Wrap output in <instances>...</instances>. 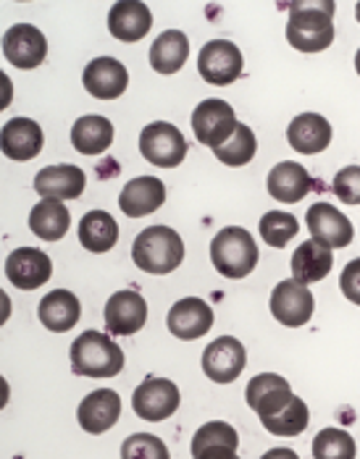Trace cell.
<instances>
[{"mask_svg": "<svg viewBox=\"0 0 360 459\" xmlns=\"http://www.w3.org/2000/svg\"><path fill=\"white\" fill-rule=\"evenodd\" d=\"M334 3L303 0L289 3L287 42L300 53H321L334 42Z\"/></svg>", "mask_w": 360, "mask_h": 459, "instance_id": "obj_1", "label": "cell"}, {"mask_svg": "<svg viewBox=\"0 0 360 459\" xmlns=\"http://www.w3.org/2000/svg\"><path fill=\"white\" fill-rule=\"evenodd\" d=\"M132 260L145 273L153 276L171 273L184 260V242L169 226H147L132 245Z\"/></svg>", "mask_w": 360, "mask_h": 459, "instance_id": "obj_2", "label": "cell"}, {"mask_svg": "<svg viewBox=\"0 0 360 459\" xmlns=\"http://www.w3.org/2000/svg\"><path fill=\"white\" fill-rule=\"evenodd\" d=\"M72 370L84 378H113L124 370V352L109 333L84 331L72 344Z\"/></svg>", "mask_w": 360, "mask_h": 459, "instance_id": "obj_3", "label": "cell"}, {"mask_svg": "<svg viewBox=\"0 0 360 459\" xmlns=\"http://www.w3.org/2000/svg\"><path fill=\"white\" fill-rule=\"evenodd\" d=\"M211 263L226 279H245L258 265V245L248 229L226 226L211 242Z\"/></svg>", "mask_w": 360, "mask_h": 459, "instance_id": "obj_4", "label": "cell"}, {"mask_svg": "<svg viewBox=\"0 0 360 459\" xmlns=\"http://www.w3.org/2000/svg\"><path fill=\"white\" fill-rule=\"evenodd\" d=\"M140 152L150 166L158 169H177L187 158V142L174 124L155 121L140 132Z\"/></svg>", "mask_w": 360, "mask_h": 459, "instance_id": "obj_5", "label": "cell"}, {"mask_svg": "<svg viewBox=\"0 0 360 459\" xmlns=\"http://www.w3.org/2000/svg\"><path fill=\"white\" fill-rule=\"evenodd\" d=\"M240 121L234 116V108L229 106L226 100H203L200 106L192 110V132H195V140L200 144H208V147H221L234 137Z\"/></svg>", "mask_w": 360, "mask_h": 459, "instance_id": "obj_6", "label": "cell"}, {"mask_svg": "<svg viewBox=\"0 0 360 459\" xmlns=\"http://www.w3.org/2000/svg\"><path fill=\"white\" fill-rule=\"evenodd\" d=\"M245 61L242 53L234 42L229 39H211L200 48L198 56V71L203 76V82L216 84V87H226L232 82H237L242 76Z\"/></svg>", "mask_w": 360, "mask_h": 459, "instance_id": "obj_7", "label": "cell"}, {"mask_svg": "<svg viewBox=\"0 0 360 459\" xmlns=\"http://www.w3.org/2000/svg\"><path fill=\"white\" fill-rule=\"evenodd\" d=\"M180 389L169 378H145L132 396V410L147 420V423H161L171 418L180 410Z\"/></svg>", "mask_w": 360, "mask_h": 459, "instance_id": "obj_8", "label": "cell"}, {"mask_svg": "<svg viewBox=\"0 0 360 459\" xmlns=\"http://www.w3.org/2000/svg\"><path fill=\"white\" fill-rule=\"evenodd\" d=\"M248 365L245 344L234 336H218L203 352V373L214 384H234Z\"/></svg>", "mask_w": 360, "mask_h": 459, "instance_id": "obj_9", "label": "cell"}, {"mask_svg": "<svg viewBox=\"0 0 360 459\" xmlns=\"http://www.w3.org/2000/svg\"><path fill=\"white\" fill-rule=\"evenodd\" d=\"M313 294L308 286L297 283L294 279L279 281L271 291V316L287 328H300L313 318Z\"/></svg>", "mask_w": 360, "mask_h": 459, "instance_id": "obj_10", "label": "cell"}, {"mask_svg": "<svg viewBox=\"0 0 360 459\" xmlns=\"http://www.w3.org/2000/svg\"><path fill=\"white\" fill-rule=\"evenodd\" d=\"M305 223H308L311 237L329 249L347 247L356 237L350 218L342 211L331 208L329 203H316L313 208H308Z\"/></svg>", "mask_w": 360, "mask_h": 459, "instance_id": "obj_11", "label": "cell"}, {"mask_svg": "<svg viewBox=\"0 0 360 459\" xmlns=\"http://www.w3.org/2000/svg\"><path fill=\"white\" fill-rule=\"evenodd\" d=\"M3 56L16 69H37L48 56V39L32 24H13L3 37Z\"/></svg>", "mask_w": 360, "mask_h": 459, "instance_id": "obj_12", "label": "cell"}, {"mask_svg": "<svg viewBox=\"0 0 360 459\" xmlns=\"http://www.w3.org/2000/svg\"><path fill=\"white\" fill-rule=\"evenodd\" d=\"M106 331L116 336H135L140 333L147 320V302L140 291H116L110 294L103 310Z\"/></svg>", "mask_w": 360, "mask_h": 459, "instance_id": "obj_13", "label": "cell"}, {"mask_svg": "<svg viewBox=\"0 0 360 459\" xmlns=\"http://www.w3.org/2000/svg\"><path fill=\"white\" fill-rule=\"evenodd\" d=\"M50 273H53V263L42 249L19 247L13 249L8 255V260H5L8 281L13 283L16 289H24V291L40 289L42 283L50 281Z\"/></svg>", "mask_w": 360, "mask_h": 459, "instance_id": "obj_14", "label": "cell"}, {"mask_svg": "<svg viewBox=\"0 0 360 459\" xmlns=\"http://www.w3.org/2000/svg\"><path fill=\"white\" fill-rule=\"evenodd\" d=\"M292 396L294 394L289 389L287 378H282L277 373H260V376H255L250 384H248V389H245L248 407H250L260 420L279 415L287 407Z\"/></svg>", "mask_w": 360, "mask_h": 459, "instance_id": "obj_15", "label": "cell"}, {"mask_svg": "<svg viewBox=\"0 0 360 459\" xmlns=\"http://www.w3.org/2000/svg\"><path fill=\"white\" fill-rule=\"evenodd\" d=\"M166 325L181 342H195V339H200V336H206L211 331L214 310L200 297H184L180 302H174V307L169 310Z\"/></svg>", "mask_w": 360, "mask_h": 459, "instance_id": "obj_16", "label": "cell"}, {"mask_svg": "<svg viewBox=\"0 0 360 459\" xmlns=\"http://www.w3.org/2000/svg\"><path fill=\"white\" fill-rule=\"evenodd\" d=\"M84 90L98 100H116L127 92L129 71L116 58H95L82 74Z\"/></svg>", "mask_w": 360, "mask_h": 459, "instance_id": "obj_17", "label": "cell"}, {"mask_svg": "<svg viewBox=\"0 0 360 459\" xmlns=\"http://www.w3.org/2000/svg\"><path fill=\"white\" fill-rule=\"evenodd\" d=\"M76 418H79L82 430H87L92 436H101V433H106L119 423V418H121V396L110 389L92 391V394H87L82 399Z\"/></svg>", "mask_w": 360, "mask_h": 459, "instance_id": "obj_18", "label": "cell"}, {"mask_svg": "<svg viewBox=\"0 0 360 459\" xmlns=\"http://www.w3.org/2000/svg\"><path fill=\"white\" fill-rule=\"evenodd\" d=\"M87 186V177L79 166H45L35 177V192L42 200H76Z\"/></svg>", "mask_w": 360, "mask_h": 459, "instance_id": "obj_19", "label": "cell"}, {"mask_svg": "<svg viewBox=\"0 0 360 459\" xmlns=\"http://www.w3.org/2000/svg\"><path fill=\"white\" fill-rule=\"evenodd\" d=\"M0 144H3V155L19 163H27L40 155L42 144H45V134L32 118H11L3 124L0 132Z\"/></svg>", "mask_w": 360, "mask_h": 459, "instance_id": "obj_20", "label": "cell"}, {"mask_svg": "<svg viewBox=\"0 0 360 459\" xmlns=\"http://www.w3.org/2000/svg\"><path fill=\"white\" fill-rule=\"evenodd\" d=\"M153 27V13L140 0H119L109 11V32L121 42H140Z\"/></svg>", "mask_w": 360, "mask_h": 459, "instance_id": "obj_21", "label": "cell"}, {"mask_svg": "<svg viewBox=\"0 0 360 459\" xmlns=\"http://www.w3.org/2000/svg\"><path fill=\"white\" fill-rule=\"evenodd\" d=\"M287 142L300 155H319L331 144V124L321 113H300L289 124Z\"/></svg>", "mask_w": 360, "mask_h": 459, "instance_id": "obj_22", "label": "cell"}, {"mask_svg": "<svg viewBox=\"0 0 360 459\" xmlns=\"http://www.w3.org/2000/svg\"><path fill=\"white\" fill-rule=\"evenodd\" d=\"M166 203V184L155 177L132 178L121 195H119V208L129 218H143L155 212Z\"/></svg>", "mask_w": 360, "mask_h": 459, "instance_id": "obj_23", "label": "cell"}, {"mask_svg": "<svg viewBox=\"0 0 360 459\" xmlns=\"http://www.w3.org/2000/svg\"><path fill=\"white\" fill-rule=\"evenodd\" d=\"M240 433L229 423H206L192 436V459H234Z\"/></svg>", "mask_w": 360, "mask_h": 459, "instance_id": "obj_24", "label": "cell"}, {"mask_svg": "<svg viewBox=\"0 0 360 459\" xmlns=\"http://www.w3.org/2000/svg\"><path fill=\"white\" fill-rule=\"evenodd\" d=\"M37 318L40 323L48 328V331H56V333H66L72 331L74 325L82 318V305L76 299L74 291L66 289H56L50 294H45L37 305Z\"/></svg>", "mask_w": 360, "mask_h": 459, "instance_id": "obj_25", "label": "cell"}, {"mask_svg": "<svg viewBox=\"0 0 360 459\" xmlns=\"http://www.w3.org/2000/svg\"><path fill=\"white\" fill-rule=\"evenodd\" d=\"M266 186H268V195L277 203L292 205V203H300L313 189V178L305 171V166H300L294 160H285V163H279V166H274L268 171Z\"/></svg>", "mask_w": 360, "mask_h": 459, "instance_id": "obj_26", "label": "cell"}, {"mask_svg": "<svg viewBox=\"0 0 360 459\" xmlns=\"http://www.w3.org/2000/svg\"><path fill=\"white\" fill-rule=\"evenodd\" d=\"M331 265H334L331 249L319 245L316 239L303 242L300 247L294 249V255H292V279L297 283H303V286L324 281L326 276H329V271H331Z\"/></svg>", "mask_w": 360, "mask_h": 459, "instance_id": "obj_27", "label": "cell"}, {"mask_svg": "<svg viewBox=\"0 0 360 459\" xmlns=\"http://www.w3.org/2000/svg\"><path fill=\"white\" fill-rule=\"evenodd\" d=\"M72 215L58 200H40L30 212V231L42 242H58L66 237Z\"/></svg>", "mask_w": 360, "mask_h": 459, "instance_id": "obj_28", "label": "cell"}, {"mask_svg": "<svg viewBox=\"0 0 360 459\" xmlns=\"http://www.w3.org/2000/svg\"><path fill=\"white\" fill-rule=\"evenodd\" d=\"M72 144L82 155H101L113 144V124L106 116H82L72 126Z\"/></svg>", "mask_w": 360, "mask_h": 459, "instance_id": "obj_29", "label": "cell"}, {"mask_svg": "<svg viewBox=\"0 0 360 459\" xmlns=\"http://www.w3.org/2000/svg\"><path fill=\"white\" fill-rule=\"evenodd\" d=\"M189 39L180 30H166L150 45V66L158 74H177L187 64Z\"/></svg>", "mask_w": 360, "mask_h": 459, "instance_id": "obj_30", "label": "cell"}, {"mask_svg": "<svg viewBox=\"0 0 360 459\" xmlns=\"http://www.w3.org/2000/svg\"><path fill=\"white\" fill-rule=\"evenodd\" d=\"M79 242L90 252H109L119 242V226L106 211H90L79 221Z\"/></svg>", "mask_w": 360, "mask_h": 459, "instance_id": "obj_31", "label": "cell"}, {"mask_svg": "<svg viewBox=\"0 0 360 459\" xmlns=\"http://www.w3.org/2000/svg\"><path fill=\"white\" fill-rule=\"evenodd\" d=\"M263 428L268 430V433H274V436H279V438H292V436H300L308 423H311V412H308V404L300 399V396H292L289 399V404L279 412V415H274V418H266V420H260Z\"/></svg>", "mask_w": 360, "mask_h": 459, "instance_id": "obj_32", "label": "cell"}, {"mask_svg": "<svg viewBox=\"0 0 360 459\" xmlns=\"http://www.w3.org/2000/svg\"><path fill=\"white\" fill-rule=\"evenodd\" d=\"M255 150H258L255 132H252L248 124H240L237 132H234V137L226 142V144L216 147L214 155H216L224 166L237 169V166H248V163H250L252 158H255Z\"/></svg>", "mask_w": 360, "mask_h": 459, "instance_id": "obj_33", "label": "cell"}, {"mask_svg": "<svg viewBox=\"0 0 360 459\" xmlns=\"http://www.w3.org/2000/svg\"><path fill=\"white\" fill-rule=\"evenodd\" d=\"M313 459H356V441L342 428H324L313 438Z\"/></svg>", "mask_w": 360, "mask_h": 459, "instance_id": "obj_34", "label": "cell"}, {"mask_svg": "<svg viewBox=\"0 0 360 459\" xmlns=\"http://www.w3.org/2000/svg\"><path fill=\"white\" fill-rule=\"evenodd\" d=\"M300 231V223L292 212L271 211L260 218V237L268 247H287L289 239H294Z\"/></svg>", "mask_w": 360, "mask_h": 459, "instance_id": "obj_35", "label": "cell"}, {"mask_svg": "<svg viewBox=\"0 0 360 459\" xmlns=\"http://www.w3.org/2000/svg\"><path fill=\"white\" fill-rule=\"evenodd\" d=\"M121 459H171L169 446L153 433H135L121 444Z\"/></svg>", "mask_w": 360, "mask_h": 459, "instance_id": "obj_36", "label": "cell"}, {"mask_svg": "<svg viewBox=\"0 0 360 459\" xmlns=\"http://www.w3.org/2000/svg\"><path fill=\"white\" fill-rule=\"evenodd\" d=\"M331 189L339 197V203H345V205H360V166L342 169L334 177V181H331Z\"/></svg>", "mask_w": 360, "mask_h": 459, "instance_id": "obj_37", "label": "cell"}, {"mask_svg": "<svg viewBox=\"0 0 360 459\" xmlns=\"http://www.w3.org/2000/svg\"><path fill=\"white\" fill-rule=\"evenodd\" d=\"M339 286H342V294L360 307V257L350 260L342 271V279H339Z\"/></svg>", "mask_w": 360, "mask_h": 459, "instance_id": "obj_38", "label": "cell"}, {"mask_svg": "<svg viewBox=\"0 0 360 459\" xmlns=\"http://www.w3.org/2000/svg\"><path fill=\"white\" fill-rule=\"evenodd\" d=\"M260 459H300L292 449H271V452H266Z\"/></svg>", "mask_w": 360, "mask_h": 459, "instance_id": "obj_39", "label": "cell"}, {"mask_svg": "<svg viewBox=\"0 0 360 459\" xmlns=\"http://www.w3.org/2000/svg\"><path fill=\"white\" fill-rule=\"evenodd\" d=\"M356 71H358V76H360V48H358V53H356Z\"/></svg>", "mask_w": 360, "mask_h": 459, "instance_id": "obj_40", "label": "cell"}, {"mask_svg": "<svg viewBox=\"0 0 360 459\" xmlns=\"http://www.w3.org/2000/svg\"><path fill=\"white\" fill-rule=\"evenodd\" d=\"M356 16H358V22H360V3L356 5Z\"/></svg>", "mask_w": 360, "mask_h": 459, "instance_id": "obj_41", "label": "cell"}, {"mask_svg": "<svg viewBox=\"0 0 360 459\" xmlns=\"http://www.w3.org/2000/svg\"><path fill=\"white\" fill-rule=\"evenodd\" d=\"M234 459H240V457H234Z\"/></svg>", "mask_w": 360, "mask_h": 459, "instance_id": "obj_42", "label": "cell"}]
</instances>
